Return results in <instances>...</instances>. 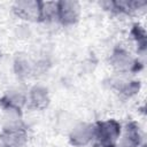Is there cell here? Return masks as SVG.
Here are the masks:
<instances>
[{"label":"cell","instance_id":"obj_1","mask_svg":"<svg viewBox=\"0 0 147 147\" xmlns=\"http://www.w3.org/2000/svg\"><path fill=\"white\" fill-rule=\"evenodd\" d=\"M122 133V125L116 119L94 123V142L99 147H116Z\"/></svg>","mask_w":147,"mask_h":147},{"label":"cell","instance_id":"obj_2","mask_svg":"<svg viewBox=\"0 0 147 147\" xmlns=\"http://www.w3.org/2000/svg\"><path fill=\"white\" fill-rule=\"evenodd\" d=\"M28 142L26 127L20 122H11L0 132V147H23Z\"/></svg>","mask_w":147,"mask_h":147},{"label":"cell","instance_id":"obj_3","mask_svg":"<svg viewBox=\"0 0 147 147\" xmlns=\"http://www.w3.org/2000/svg\"><path fill=\"white\" fill-rule=\"evenodd\" d=\"M80 17V5L72 0L57 1V16L56 21L64 26L74 25Z\"/></svg>","mask_w":147,"mask_h":147},{"label":"cell","instance_id":"obj_4","mask_svg":"<svg viewBox=\"0 0 147 147\" xmlns=\"http://www.w3.org/2000/svg\"><path fill=\"white\" fill-rule=\"evenodd\" d=\"M109 62L118 74H127L137 70L138 68V61L127 51L121 47H117L113 51Z\"/></svg>","mask_w":147,"mask_h":147},{"label":"cell","instance_id":"obj_5","mask_svg":"<svg viewBox=\"0 0 147 147\" xmlns=\"http://www.w3.org/2000/svg\"><path fill=\"white\" fill-rule=\"evenodd\" d=\"M94 140V123L82 122L75 125L69 133V141L75 147H84Z\"/></svg>","mask_w":147,"mask_h":147},{"label":"cell","instance_id":"obj_6","mask_svg":"<svg viewBox=\"0 0 147 147\" xmlns=\"http://www.w3.org/2000/svg\"><path fill=\"white\" fill-rule=\"evenodd\" d=\"M13 11L21 20L29 22H40V1H16L13 5Z\"/></svg>","mask_w":147,"mask_h":147},{"label":"cell","instance_id":"obj_7","mask_svg":"<svg viewBox=\"0 0 147 147\" xmlns=\"http://www.w3.org/2000/svg\"><path fill=\"white\" fill-rule=\"evenodd\" d=\"M51 96L47 87L42 85H34L26 94V107L33 110H44L48 107Z\"/></svg>","mask_w":147,"mask_h":147},{"label":"cell","instance_id":"obj_8","mask_svg":"<svg viewBox=\"0 0 147 147\" xmlns=\"http://www.w3.org/2000/svg\"><path fill=\"white\" fill-rule=\"evenodd\" d=\"M0 106L11 114H20L26 106V94L20 91H8L0 99Z\"/></svg>","mask_w":147,"mask_h":147},{"label":"cell","instance_id":"obj_9","mask_svg":"<svg viewBox=\"0 0 147 147\" xmlns=\"http://www.w3.org/2000/svg\"><path fill=\"white\" fill-rule=\"evenodd\" d=\"M34 67L26 55L17 54L14 60V71L20 78H28L33 74Z\"/></svg>","mask_w":147,"mask_h":147},{"label":"cell","instance_id":"obj_10","mask_svg":"<svg viewBox=\"0 0 147 147\" xmlns=\"http://www.w3.org/2000/svg\"><path fill=\"white\" fill-rule=\"evenodd\" d=\"M57 1H40V21H56Z\"/></svg>","mask_w":147,"mask_h":147},{"label":"cell","instance_id":"obj_11","mask_svg":"<svg viewBox=\"0 0 147 147\" xmlns=\"http://www.w3.org/2000/svg\"><path fill=\"white\" fill-rule=\"evenodd\" d=\"M0 55H1V48H0Z\"/></svg>","mask_w":147,"mask_h":147}]
</instances>
